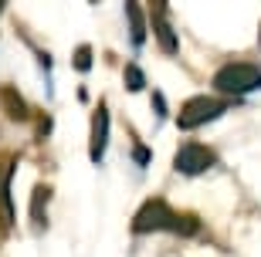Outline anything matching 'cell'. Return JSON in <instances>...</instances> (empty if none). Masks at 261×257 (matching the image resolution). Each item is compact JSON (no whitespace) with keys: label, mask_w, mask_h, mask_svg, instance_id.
Instances as JSON below:
<instances>
[{"label":"cell","mask_w":261,"mask_h":257,"mask_svg":"<svg viewBox=\"0 0 261 257\" xmlns=\"http://www.w3.org/2000/svg\"><path fill=\"white\" fill-rule=\"evenodd\" d=\"M214 88H217V92H224V95H248V92L261 88V68L241 65V61L224 65L221 71L214 75Z\"/></svg>","instance_id":"6da1fadb"},{"label":"cell","mask_w":261,"mask_h":257,"mask_svg":"<svg viewBox=\"0 0 261 257\" xmlns=\"http://www.w3.org/2000/svg\"><path fill=\"white\" fill-rule=\"evenodd\" d=\"M176 213L166 207L163 200H146L143 210L136 213L133 220V230L136 234H153V230H176Z\"/></svg>","instance_id":"7a4b0ae2"},{"label":"cell","mask_w":261,"mask_h":257,"mask_svg":"<svg viewBox=\"0 0 261 257\" xmlns=\"http://www.w3.org/2000/svg\"><path fill=\"white\" fill-rule=\"evenodd\" d=\"M224 108L227 105L224 102H217V98H190V102L184 105V112L176 115V122H180V129H200V125H207V122H214L217 115H224Z\"/></svg>","instance_id":"3957f363"},{"label":"cell","mask_w":261,"mask_h":257,"mask_svg":"<svg viewBox=\"0 0 261 257\" xmlns=\"http://www.w3.org/2000/svg\"><path fill=\"white\" fill-rule=\"evenodd\" d=\"M217 162V156H214V149L211 146H200V142H187V146H180L176 149V159H173V166L184 176H200V173H207Z\"/></svg>","instance_id":"277c9868"},{"label":"cell","mask_w":261,"mask_h":257,"mask_svg":"<svg viewBox=\"0 0 261 257\" xmlns=\"http://www.w3.org/2000/svg\"><path fill=\"white\" fill-rule=\"evenodd\" d=\"M106 139H109V108L98 105L95 115H92V159L95 162L106 153Z\"/></svg>","instance_id":"5b68a950"},{"label":"cell","mask_w":261,"mask_h":257,"mask_svg":"<svg viewBox=\"0 0 261 257\" xmlns=\"http://www.w3.org/2000/svg\"><path fill=\"white\" fill-rule=\"evenodd\" d=\"M126 14H129V41H133V48H143V41H146V14H143V7L126 4Z\"/></svg>","instance_id":"8992f818"},{"label":"cell","mask_w":261,"mask_h":257,"mask_svg":"<svg viewBox=\"0 0 261 257\" xmlns=\"http://www.w3.org/2000/svg\"><path fill=\"white\" fill-rule=\"evenodd\" d=\"M48 200H51V190L48 186H38L34 190V196H31V220H34V227L38 230H44L48 227Z\"/></svg>","instance_id":"52a82bcc"},{"label":"cell","mask_w":261,"mask_h":257,"mask_svg":"<svg viewBox=\"0 0 261 257\" xmlns=\"http://www.w3.org/2000/svg\"><path fill=\"white\" fill-rule=\"evenodd\" d=\"M156 34H160V44H163L166 54H176V34H173V27L166 24V17L156 20Z\"/></svg>","instance_id":"ba28073f"},{"label":"cell","mask_w":261,"mask_h":257,"mask_svg":"<svg viewBox=\"0 0 261 257\" xmlns=\"http://www.w3.org/2000/svg\"><path fill=\"white\" fill-rule=\"evenodd\" d=\"M0 95L7 98V102H4V105H7V112L14 115V119H28V108L20 105V95H17V92H14V88H4Z\"/></svg>","instance_id":"9c48e42d"},{"label":"cell","mask_w":261,"mask_h":257,"mask_svg":"<svg viewBox=\"0 0 261 257\" xmlns=\"http://www.w3.org/2000/svg\"><path fill=\"white\" fill-rule=\"evenodd\" d=\"M143 85H146L143 68H139V65H126V92H139Z\"/></svg>","instance_id":"30bf717a"},{"label":"cell","mask_w":261,"mask_h":257,"mask_svg":"<svg viewBox=\"0 0 261 257\" xmlns=\"http://www.w3.org/2000/svg\"><path fill=\"white\" fill-rule=\"evenodd\" d=\"M71 65H75V71H88V68H92V48H78L75 51V58H71Z\"/></svg>","instance_id":"8fae6325"},{"label":"cell","mask_w":261,"mask_h":257,"mask_svg":"<svg viewBox=\"0 0 261 257\" xmlns=\"http://www.w3.org/2000/svg\"><path fill=\"white\" fill-rule=\"evenodd\" d=\"M136 162H139V166L149 162V149H146V146H136Z\"/></svg>","instance_id":"7c38bea8"}]
</instances>
